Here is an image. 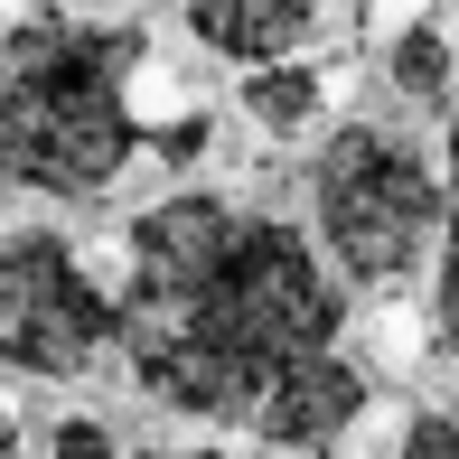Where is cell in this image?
Returning <instances> with one entry per match:
<instances>
[{"label": "cell", "mask_w": 459, "mask_h": 459, "mask_svg": "<svg viewBox=\"0 0 459 459\" xmlns=\"http://www.w3.org/2000/svg\"><path fill=\"white\" fill-rule=\"evenodd\" d=\"M347 290L300 225L235 197H160L132 216V273L113 290V347L151 403L187 422H254L300 357L338 347Z\"/></svg>", "instance_id": "6da1fadb"}, {"label": "cell", "mask_w": 459, "mask_h": 459, "mask_svg": "<svg viewBox=\"0 0 459 459\" xmlns=\"http://www.w3.org/2000/svg\"><path fill=\"white\" fill-rule=\"evenodd\" d=\"M132 19H19L0 48V169L29 197H103L141 151Z\"/></svg>", "instance_id": "7a4b0ae2"}, {"label": "cell", "mask_w": 459, "mask_h": 459, "mask_svg": "<svg viewBox=\"0 0 459 459\" xmlns=\"http://www.w3.org/2000/svg\"><path fill=\"white\" fill-rule=\"evenodd\" d=\"M441 206L450 187L422 160V141L385 132V122H338L309 160V216H319V254L328 273H347L357 290H403L431 273L441 244Z\"/></svg>", "instance_id": "3957f363"}, {"label": "cell", "mask_w": 459, "mask_h": 459, "mask_svg": "<svg viewBox=\"0 0 459 459\" xmlns=\"http://www.w3.org/2000/svg\"><path fill=\"white\" fill-rule=\"evenodd\" d=\"M103 347H113V290L85 273V254L48 225L0 235V375L66 385Z\"/></svg>", "instance_id": "277c9868"}, {"label": "cell", "mask_w": 459, "mask_h": 459, "mask_svg": "<svg viewBox=\"0 0 459 459\" xmlns=\"http://www.w3.org/2000/svg\"><path fill=\"white\" fill-rule=\"evenodd\" d=\"M357 412H366V375L347 366L338 347H319V357H300V366L254 403V422H244V431L273 441V450H309V459H319V450H338L347 431H357Z\"/></svg>", "instance_id": "5b68a950"}, {"label": "cell", "mask_w": 459, "mask_h": 459, "mask_svg": "<svg viewBox=\"0 0 459 459\" xmlns=\"http://www.w3.org/2000/svg\"><path fill=\"white\" fill-rule=\"evenodd\" d=\"M187 29H197V48H216L225 66H273V56L309 48L319 0H187Z\"/></svg>", "instance_id": "8992f818"}, {"label": "cell", "mask_w": 459, "mask_h": 459, "mask_svg": "<svg viewBox=\"0 0 459 459\" xmlns=\"http://www.w3.org/2000/svg\"><path fill=\"white\" fill-rule=\"evenodd\" d=\"M244 113L263 122V132H309V122H319V103H328V75L319 66H300V56H273V66H244Z\"/></svg>", "instance_id": "52a82bcc"}, {"label": "cell", "mask_w": 459, "mask_h": 459, "mask_svg": "<svg viewBox=\"0 0 459 459\" xmlns=\"http://www.w3.org/2000/svg\"><path fill=\"white\" fill-rule=\"evenodd\" d=\"M385 85L403 94V103H450L459 56H450L441 19H403V29H394V48H385Z\"/></svg>", "instance_id": "ba28073f"}, {"label": "cell", "mask_w": 459, "mask_h": 459, "mask_svg": "<svg viewBox=\"0 0 459 459\" xmlns=\"http://www.w3.org/2000/svg\"><path fill=\"white\" fill-rule=\"evenodd\" d=\"M441 187H450V206H441V244H431V338L459 357V113H450V169H441Z\"/></svg>", "instance_id": "9c48e42d"}, {"label": "cell", "mask_w": 459, "mask_h": 459, "mask_svg": "<svg viewBox=\"0 0 459 459\" xmlns=\"http://www.w3.org/2000/svg\"><path fill=\"white\" fill-rule=\"evenodd\" d=\"M48 459H122V431L94 422V412H75V422L48 431Z\"/></svg>", "instance_id": "30bf717a"}, {"label": "cell", "mask_w": 459, "mask_h": 459, "mask_svg": "<svg viewBox=\"0 0 459 459\" xmlns=\"http://www.w3.org/2000/svg\"><path fill=\"white\" fill-rule=\"evenodd\" d=\"M394 459H459V412H412Z\"/></svg>", "instance_id": "8fae6325"}, {"label": "cell", "mask_w": 459, "mask_h": 459, "mask_svg": "<svg viewBox=\"0 0 459 459\" xmlns=\"http://www.w3.org/2000/svg\"><path fill=\"white\" fill-rule=\"evenodd\" d=\"M141 141H151L160 160H197V151H206V113H178L169 132H141Z\"/></svg>", "instance_id": "7c38bea8"}, {"label": "cell", "mask_w": 459, "mask_h": 459, "mask_svg": "<svg viewBox=\"0 0 459 459\" xmlns=\"http://www.w3.org/2000/svg\"><path fill=\"white\" fill-rule=\"evenodd\" d=\"M0 459H19V422H10V412H0Z\"/></svg>", "instance_id": "4fadbf2b"}, {"label": "cell", "mask_w": 459, "mask_h": 459, "mask_svg": "<svg viewBox=\"0 0 459 459\" xmlns=\"http://www.w3.org/2000/svg\"><path fill=\"white\" fill-rule=\"evenodd\" d=\"M151 459H235V450H151Z\"/></svg>", "instance_id": "5bb4252c"}, {"label": "cell", "mask_w": 459, "mask_h": 459, "mask_svg": "<svg viewBox=\"0 0 459 459\" xmlns=\"http://www.w3.org/2000/svg\"><path fill=\"white\" fill-rule=\"evenodd\" d=\"M319 459H328V450H319Z\"/></svg>", "instance_id": "9a60e30c"}]
</instances>
